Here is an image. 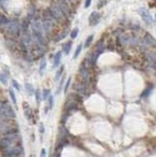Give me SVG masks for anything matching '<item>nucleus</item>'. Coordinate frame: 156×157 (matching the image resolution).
I'll return each mask as SVG.
<instances>
[{"instance_id":"obj_25","label":"nucleus","mask_w":156,"mask_h":157,"mask_svg":"<svg viewBox=\"0 0 156 157\" xmlns=\"http://www.w3.org/2000/svg\"><path fill=\"white\" fill-rule=\"evenodd\" d=\"M49 94H50V91L49 90H43V92H42V99H47V97H49Z\"/></svg>"},{"instance_id":"obj_12","label":"nucleus","mask_w":156,"mask_h":157,"mask_svg":"<svg viewBox=\"0 0 156 157\" xmlns=\"http://www.w3.org/2000/svg\"><path fill=\"white\" fill-rule=\"evenodd\" d=\"M70 48H71V42L69 41V42H67V43H65V44L63 45V51H64L66 54H69L70 51Z\"/></svg>"},{"instance_id":"obj_13","label":"nucleus","mask_w":156,"mask_h":157,"mask_svg":"<svg viewBox=\"0 0 156 157\" xmlns=\"http://www.w3.org/2000/svg\"><path fill=\"white\" fill-rule=\"evenodd\" d=\"M119 39H120V43H121L122 45L127 44V43H128V41L130 40L129 37H128V36H126V35H122V36H120V37H119Z\"/></svg>"},{"instance_id":"obj_28","label":"nucleus","mask_w":156,"mask_h":157,"mask_svg":"<svg viewBox=\"0 0 156 157\" xmlns=\"http://www.w3.org/2000/svg\"><path fill=\"white\" fill-rule=\"evenodd\" d=\"M49 108L52 109L53 108V96L49 95Z\"/></svg>"},{"instance_id":"obj_24","label":"nucleus","mask_w":156,"mask_h":157,"mask_svg":"<svg viewBox=\"0 0 156 157\" xmlns=\"http://www.w3.org/2000/svg\"><path fill=\"white\" fill-rule=\"evenodd\" d=\"M63 71H64V66H61V67H60V70L57 71V74H56V77H55V79H56V80H58V79L61 77Z\"/></svg>"},{"instance_id":"obj_4","label":"nucleus","mask_w":156,"mask_h":157,"mask_svg":"<svg viewBox=\"0 0 156 157\" xmlns=\"http://www.w3.org/2000/svg\"><path fill=\"white\" fill-rule=\"evenodd\" d=\"M7 29L12 35H15V36H17L20 31V27L16 21H10L7 25Z\"/></svg>"},{"instance_id":"obj_31","label":"nucleus","mask_w":156,"mask_h":157,"mask_svg":"<svg viewBox=\"0 0 156 157\" xmlns=\"http://www.w3.org/2000/svg\"><path fill=\"white\" fill-rule=\"evenodd\" d=\"M40 157H46V150L44 149H42L40 151Z\"/></svg>"},{"instance_id":"obj_8","label":"nucleus","mask_w":156,"mask_h":157,"mask_svg":"<svg viewBox=\"0 0 156 157\" xmlns=\"http://www.w3.org/2000/svg\"><path fill=\"white\" fill-rule=\"evenodd\" d=\"M41 23H42V27H43L44 33H48V32L50 31L52 25H53V21H52V20H49V19H47V18H44V19L41 21Z\"/></svg>"},{"instance_id":"obj_2","label":"nucleus","mask_w":156,"mask_h":157,"mask_svg":"<svg viewBox=\"0 0 156 157\" xmlns=\"http://www.w3.org/2000/svg\"><path fill=\"white\" fill-rule=\"evenodd\" d=\"M49 11L52 13V15L55 17V19H57V20H62L63 18H64V16H65V14H64V12L62 11V9L60 8V6H59L58 3H53L50 6Z\"/></svg>"},{"instance_id":"obj_27","label":"nucleus","mask_w":156,"mask_h":157,"mask_svg":"<svg viewBox=\"0 0 156 157\" xmlns=\"http://www.w3.org/2000/svg\"><path fill=\"white\" fill-rule=\"evenodd\" d=\"M70 81H71V78L69 77L68 81H67V83H66V85H65V93H66V94H67V91H68V89H69V87H70Z\"/></svg>"},{"instance_id":"obj_30","label":"nucleus","mask_w":156,"mask_h":157,"mask_svg":"<svg viewBox=\"0 0 156 157\" xmlns=\"http://www.w3.org/2000/svg\"><path fill=\"white\" fill-rule=\"evenodd\" d=\"M66 35H67V33H66V32H63L62 34L60 35V37H58V38H57V40H61L62 39H64V38L66 37Z\"/></svg>"},{"instance_id":"obj_6","label":"nucleus","mask_w":156,"mask_h":157,"mask_svg":"<svg viewBox=\"0 0 156 157\" xmlns=\"http://www.w3.org/2000/svg\"><path fill=\"white\" fill-rule=\"evenodd\" d=\"M99 18H100V16L97 12H93L91 14V16L89 17V24L92 25V26H94L99 22Z\"/></svg>"},{"instance_id":"obj_14","label":"nucleus","mask_w":156,"mask_h":157,"mask_svg":"<svg viewBox=\"0 0 156 157\" xmlns=\"http://www.w3.org/2000/svg\"><path fill=\"white\" fill-rule=\"evenodd\" d=\"M152 89H153V86H152V85H150L149 87H148V88L144 91V93L142 94V97H148V95H149V94L151 93Z\"/></svg>"},{"instance_id":"obj_15","label":"nucleus","mask_w":156,"mask_h":157,"mask_svg":"<svg viewBox=\"0 0 156 157\" xmlns=\"http://www.w3.org/2000/svg\"><path fill=\"white\" fill-rule=\"evenodd\" d=\"M25 88H26V91H27V93L30 94H33V93H34V88H33V86H32L30 83H26L25 84Z\"/></svg>"},{"instance_id":"obj_26","label":"nucleus","mask_w":156,"mask_h":157,"mask_svg":"<svg viewBox=\"0 0 156 157\" xmlns=\"http://www.w3.org/2000/svg\"><path fill=\"white\" fill-rule=\"evenodd\" d=\"M35 95H36V100H37V102L39 103V101H40V92H39V90H36Z\"/></svg>"},{"instance_id":"obj_22","label":"nucleus","mask_w":156,"mask_h":157,"mask_svg":"<svg viewBox=\"0 0 156 157\" xmlns=\"http://www.w3.org/2000/svg\"><path fill=\"white\" fill-rule=\"evenodd\" d=\"M7 80H8V74L2 72V73H1V82H2L3 84H6V83H7Z\"/></svg>"},{"instance_id":"obj_35","label":"nucleus","mask_w":156,"mask_h":157,"mask_svg":"<svg viewBox=\"0 0 156 157\" xmlns=\"http://www.w3.org/2000/svg\"><path fill=\"white\" fill-rule=\"evenodd\" d=\"M154 22L156 23V15H155V17H154Z\"/></svg>"},{"instance_id":"obj_32","label":"nucleus","mask_w":156,"mask_h":157,"mask_svg":"<svg viewBox=\"0 0 156 157\" xmlns=\"http://www.w3.org/2000/svg\"><path fill=\"white\" fill-rule=\"evenodd\" d=\"M43 132H44V126H43L42 123H40V124H39V133L42 134Z\"/></svg>"},{"instance_id":"obj_29","label":"nucleus","mask_w":156,"mask_h":157,"mask_svg":"<svg viewBox=\"0 0 156 157\" xmlns=\"http://www.w3.org/2000/svg\"><path fill=\"white\" fill-rule=\"evenodd\" d=\"M13 86L15 87L16 90H18V91L20 90V87L18 86V84H17V82H16V80H13Z\"/></svg>"},{"instance_id":"obj_34","label":"nucleus","mask_w":156,"mask_h":157,"mask_svg":"<svg viewBox=\"0 0 156 157\" xmlns=\"http://www.w3.org/2000/svg\"><path fill=\"white\" fill-rule=\"evenodd\" d=\"M52 157H60V155H59V154H54Z\"/></svg>"},{"instance_id":"obj_3","label":"nucleus","mask_w":156,"mask_h":157,"mask_svg":"<svg viewBox=\"0 0 156 157\" xmlns=\"http://www.w3.org/2000/svg\"><path fill=\"white\" fill-rule=\"evenodd\" d=\"M6 154L8 156H18L22 152V149L20 147H9L5 150Z\"/></svg>"},{"instance_id":"obj_33","label":"nucleus","mask_w":156,"mask_h":157,"mask_svg":"<svg viewBox=\"0 0 156 157\" xmlns=\"http://www.w3.org/2000/svg\"><path fill=\"white\" fill-rule=\"evenodd\" d=\"M91 3H92V0H86L85 1V8H89Z\"/></svg>"},{"instance_id":"obj_16","label":"nucleus","mask_w":156,"mask_h":157,"mask_svg":"<svg viewBox=\"0 0 156 157\" xmlns=\"http://www.w3.org/2000/svg\"><path fill=\"white\" fill-rule=\"evenodd\" d=\"M45 67H46V61H45V60H42V61L40 62V66H39V73H40V75L42 74L43 71L45 70Z\"/></svg>"},{"instance_id":"obj_21","label":"nucleus","mask_w":156,"mask_h":157,"mask_svg":"<svg viewBox=\"0 0 156 157\" xmlns=\"http://www.w3.org/2000/svg\"><path fill=\"white\" fill-rule=\"evenodd\" d=\"M9 94H10V96H11L12 100H13V102H14V104H16V95H15V93H14V91H13L12 89H10V90H9Z\"/></svg>"},{"instance_id":"obj_17","label":"nucleus","mask_w":156,"mask_h":157,"mask_svg":"<svg viewBox=\"0 0 156 157\" xmlns=\"http://www.w3.org/2000/svg\"><path fill=\"white\" fill-rule=\"evenodd\" d=\"M93 39H94V36L93 35H91V36H89L88 38H87L86 41H85V47H89L90 46V44L92 43V41H93Z\"/></svg>"},{"instance_id":"obj_23","label":"nucleus","mask_w":156,"mask_h":157,"mask_svg":"<svg viewBox=\"0 0 156 157\" xmlns=\"http://www.w3.org/2000/svg\"><path fill=\"white\" fill-rule=\"evenodd\" d=\"M78 32H79L78 28H74V29L71 31V33H70V37H71V39H75V38L77 37Z\"/></svg>"},{"instance_id":"obj_18","label":"nucleus","mask_w":156,"mask_h":157,"mask_svg":"<svg viewBox=\"0 0 156 157\" xmlns=\"http://www.w3.org/2000/svg\"><path fill=\"white\" fill-rule=\"evenodd\" d=\"M80 71H81V73H82L81 75H82V77H83V78H84V79L88 78V76H89V73H88V71H87L85 68H83V67H82V68L80 69Z\"/></svg>"},{"instance_id":"obj_20","label":"nucleus","mask_w":156,"mask_h":157,"mask_svg":"<svg viewBox=\"0 0 156 157\" xmlns=\"http://www.w3.org/2000/svg\"><path fill=\"white\" fill-rule=\"evenodd\" d=\"M9 21L8 20V18L6 17V16H1V25L2 26H7L9 24Z\"/></svg>"},{"instance_id":"obj_1","label":"nucleus","mask_w":156,"mask_h":157,"mask_svg":"<svg viewBox=\"0 0 156 157\" xmlns=\"http://www.w3.org/2000/svg\"><path fill=\"white\" fill-rule=\"evenodd\" d=\"M4 117L5 118H11L16 117L15 111L12 109L11 105H9L7 103L1 104V118H4Z\"/></svg>"},{"instance_id":"obj_11","label":"nucleus","mask_w":156,"mask_h":157,"mask_svg":"<svg viewBox=\"0 0 156 157\" xmlns=\"http://www.w3.org/2000/svg\"><path fill=\"white\" fill-rule=\"evenodd\" d=\"M61 57H62V52L61 51L56 53V55L54 56V68L59 67V64H60V61H61Z\"/></svg>"},{"instance_id":"obj_9","label":"nucleus","mask_w":156,"mask_h":157,"mask_svg":"<svg viewBox=\"0 0 156 157\" xmlns=\"http://www.w3.org/2000/svg\"><path fill=\"white\" fill-rule=\"evenodd\" d=\"M57 3L59 4L60 8L62 9V11L64 12V14H65V15H68V14L70 13V7H69V5L67 4L66 0H58V2H57Z\"/></svg>"},{"instance_id":"obj_7","label":"nucleus","mask_w":156,"mask_h":157,"mask_svg":"<svg viewBox=\"0 0 156 157\" xmlns=\"http://www.w3.org/2000/svg\"><path fill=\"white\" fill-rule=\"evenodd\" d=\"M144 43H145L146 45H148V46H155L156 39H154L150 34L147 33L146 36H145V38H144Z\"/></svg>"},{"instance_id":"obj_5","label":"nucleus","mask_w":156,"mask_h":157,"mask_svg":"<svg viewBox=\"0 0 156 157\" xmlns=\"http://www.w3.org/2000/svg\"><path fill=\"white\" fill-rule=\"evenodd\" d=\"M139 14L142 16V18L144 19V21L147 24H151L152 22V17L150 16L149 12L146 8H140L139 9Z\"/></svg>"},{"instance_id":"obj_19","label":"nucleus","mask_w":156,"mask_h":157,"mask_svg":"<svg viewBox=\"0 0 156 157\" xmlns=\"http://www.w3.org/2000/svg\"><path fill=\"white\" fill-rule=\"evenodd\" d=\"M82 47H83L82 44H79V45L77 46L76 50H75V53H74V55H73V58H74V59H76V58L78 57V55L80 54V52H81V50H82Z\"/></svg>"},{"instance_id":"obj_10","label":"nucleus","mask_w":156,"mask_h":157,"mask_svg":"<svg viewBox=\"0 0 156 157\" xmlns=\"http://www.w3.org/2000/svg\"><path fill=\"white\" fill-rule=\"evenodd\" d=\"M148 58L151 64V66H152V68L156 71V54L155 53H148Z\"/></svg>"}]
</instances>
